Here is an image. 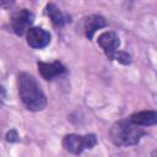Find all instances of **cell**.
I'll return each instance as SVG.
<instances>
[{"instance_id":"cell-1","label":"cell","mask_w":157,"mask_h":157,"mask_svg":"<svg viewBox=\"0 0 157 157\" xmlns=\"http://www.w3.org/2000/svg\"><path fill=\"white\" fill-rule=\"evenodd\" d=\"M18 96L23 105L32 112L43 110L47 105V97L33 75L20 72L17 76Z\"/></svg>"},{"instance_id":"cell-2","label":"cell","mask_w":157,"mask_h":157,"mask_svg":"<svg viewBox=\"0 0 157 157\" xmlns=\"http://www.w3.org/2000/svg\"><path fill=\"white\" fill-rule=\"evenodd\" d=\"M147 132L141 128L131 123L128 118L117 121L110 128L112 141L117 146H132L140 142L141 137Z\"/></svg>"},{"instance_id":"cell-3","label":"cell","mask_w":157,"mask_h":157,"mask_svg":"<svg viewBox=\"0 0 157 157\" xmlns=\"http://www.w3.org/2000/svg\"><path fill=\"white\" fill-rule=\"evenodd\" d=\"M96 145H97V137L94 134H87V135L69 134L63 139V147L72 155H80L85 150H90Z\"/></svg>"},{"instance_id":"cell-4","label":"cell","mask_w":157,"mask_h":157,"mask_svg":"<svg viewBox=\"0 0 157 157\" xmlns=\"http://www.w3.org/2000/svg\"><path fill=\"white\" fill-rule=\"evenodd\" d=\"M33 20H34V16L29 10L21 9V10H18L17 12H15L12 15L11 28L17 36H23L31 28V25L33 23Z\"/></svg>"},{"instance_id":"cell-5","label":"cell","mask_w":157,"mask_h":157,"mask_svg":"<svg viewBox=\"0 0 157 157\" xmlns=\"http://www.w3.org/2000/svg\"><path fill=\"white\" fill-rule=\"evenodd\" d=\"M97 43L103 49L104 54L109 59H114L115 54L119 52L118 48L120 45V40H119V37L117 36L115 32H112V31L103 32L97 38Z\"/></svg>"},{"instance_id":"cell-6","label":"cell","mask_w":157,"mask_h":157,"mask_svg":"<svg viewBox=\"0 0 157 157\" xmlns=\"http://www.w3.org/2000/svg\"><path fill=\"white\" fill-rule=\"evenodd\" d=\"M27 44L34 49H42L50 43V33L42 27H31L26 33Z\"/></svg>"},{"instance_id":"cell-7","label":"cell","mask_w":157,"mask_h":157,"mask_svg":"<svg viewBox=\"0 0 157 157\" xmlns=\"http://www.w3.org/2000/svg\"><path fill=\"white\" fill-rule=\"evenodd\" d=\"M37 66H38V71L42 75V77L44 80H49V81L61 76L66 71V67L63 65V63H60L58 60L56 61H52V63L38 61Z\"/></svg>"},{"instance_id":"cell-8","label":"cell","mask_w":157,"mask_h":157,"mask_svg":"<svg viewBox=\"0 0 157 157\" xmlns=\"http://www.w3.org/2000/svg\"><path fill=\"white\" fill-rule=\"evenodd\" d=\"M128 119L137 126H151L157 123V113L155 110H142L131 114Z\"/></svg>"},{"instance_id":"cell-9","label":"cell","mask_w":157,"mask_h":157,"mask_svg":"<svg viewBox=\"0 0 157 157\" xmlns=\"http://www.w3.org/2000/svg\"><path fill=\"white\" fill-rule=\"evenodd\" d=\"M107 26V21L101 15H91L85 20V33L88 39L93 38V34L97 32V29H101Z\"/></svg>"},{"instance_id":"cell-10","label":"cell","mask_w":157,"mask_h":157,"mask_svg":"<svg viewBox=\"0 0 157 157\" xmlns=\"http://www.w3.org/2000/svg\"><path fill=\"white\" fill-rule=\"evenodd\" d=\"M45 12L47 15L49 16V18L52 20V22L55 25V26H64L66 22H67V18L66 16L63 13V11L53 2H49L47 6H45Z\"/></svg>"},{"instance_id":"cell-11","label":"cell","mask_w":157,"mask_h":157,"mask_svg":"<svg viewBox=\"0 0 157 157\" xmlns=\"http://www.w3.org/2000/svg\"><path fill=\"white\" fill-rule=\"evenodd\" d=\"M114 59H115V60H118L119 63L124 64V65H126V64H130V61H131V58H130V55H129L128 53H125V52H118V53L115 54Z\"/></svg>"},{"instance_id":"cell-12","label":"cell","mask_w":157,"mask_h":157,"mask_svg":"<svg viewBox=\"0 0 157 157\" xmlns=\"http://www.w3.org/2000/svg\"><path fill=\"white\" fill-rule=\"evenodd\" d=\"M17 137H18V135H17V132H16L15 130L9 131L7 135H6V140L10 141V142H15V141H17Z\"/></svg>"},{"instance_id":"cell-13","label":"cell","mask_w":157,"mask_h":157,"mask_svg":"<svg viewBox=\"0 0 157 157\" xmlns=\"http://www.w3.org/2000/svg\"><path fill=\"white\" fill-rule=\"evenodd\" d=\"M12 5V2H9V1H0V9L1 7H9V6H11Z\"/></svg>"}]
</instances>
